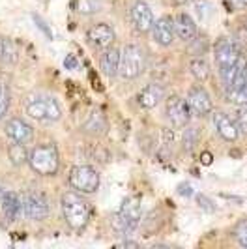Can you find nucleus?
Here are the masks:
<instances>
[{
  "label": "nucleus",
  "instance_id": "obj_1",
  "mask_svg": "<svg viewBox=\"0 0 247 249\" xmlns=\"http://www.w3.org/2000/svg\"><path fill=\"white\" fill-rule=\"evenodd\" d=\"M62 213H64V219L70 229L73 231H83L90 221V213L92 208L88 204V200L85 197H81L79 191H68L64 193L60 199Z\"/></svg>",
  "mask_w": 247,
  "mask_h": 249
},
{
  "label": "nucleus",
  "instance_id": "obj_2",
  "mask_svg": "<svg viewBox=\"0 0 247 249\" xmlns=\"http://www.w3.org/2000/svg\"><path fill=\"white\" fill-rule=\"evenodd\" d=\"M213 58H215V64H217V70H219L225 87L230 85L232 75L236 71V64L242 58L240 47L229 37H219L213 45Z\"/></svg>",
  "mask_w": 247,
  "mask_h": 249
},
{
  "label": "nucleus",
  "instance_id": "obj_3",
  "mask_svg": "<svg viewBox=\"0 0 247 249\" xmlns=\"http://www.w3.org/2000/svg\"><path fill=\"white\" fill-rule=\"evenodd\" d=\"M28 165L37 175L54 176L58 173V167H60V158H58L56 146L51 142L37 144L36 148L28 154Z\"/></svg>",
  "mask_w": 247,
  "mask_h": 249
},
{
  "label": "nucleus",
  "instance_id": "obj_4",
  "mask_svg": "<svg viewBox=\"0 0 247 249\" xmlns=\"http://www.w3.org/2000/svg\"><path fill=\"white\" fill-rule=\"evenodd\" d=\"M141 221V200L129 197L122 202L120 210L112 217V231L116 236H129L135 232Z\"/></svg>",
  "mask_w": 247,
  "mask_h": 249
},
{
  "label": "nucleus",
  "instance_id": "obj_5",
  "mask_svg": "<svg viewBox=\"0 0 247 249\" xmlns=\"http://www.w3.org/2000/svg\"><path fill=\"white\" fill-rule=\"evenodd\" d=\"M26 114L36 122L49 124L62 118V107L53 96H34L26 101Z\"/></svg>",
  "mask_w": 247,
  "mask_h": 249
},
{
  "label": "nucleus",
  "instance_id": "obj_6",
  "mask_svg": "<svg viewBox=\"0 0 247 249\" xmlns=\"http://www.w3.org/2000/svg\"><path fill=\"white\" fill-rule=\"evenodd\" d=\"M146 68V53L141 45L137 43H127L122 49V56H120V70L118 73L122 79H137L139 75L144 71Z\"/></svg>",
  "mask_w": 247,
  "mask_h": 249
},
{
  "label": "nucleus",
  "instance_id": "obj_7",
  "mask_svg": "<svg viewBox=\"0 0 247 249\" xmlns=\"http://www.w3.org/2000/svg\"><path fill=\"white\" fill-rule=\"evenodd\" d=\"M70 186L81 195H92L99 187V173L90 165H77L70 173Z\"/></svg>",
  "mask_w": 247,
  "mask_h": 249
},
{
  "label": "nucleus",
  "instance_id": "obj_8",
  "mask_svg": "<svg viewBox=\"0 0 247 249\" xmlns=\"http://www.w3.org/2000/svg\"><path fill=\"white\" fill-rule=\"evenodd\" d=\"M165 114L174 129H184L189 124L193 112L187 105V100L180 98V96H171L165 105Z\"/></svg>",
  "mask_w": 247,
  "mask_h": 249
},
{
  "label": "nucleus",
  "instance_id": "obj_9",
  "mask_svg": "<svg viewBox=\"0 0 247 249\" xmlns=\"http://www.w3.org/2000/svg\"><path fill=\"white\" fill-rule=\"evenodd\" d=\"M23 210L25 215L32 221H39L45 219L51 212V202L49 199L39 193V191H28L23 199Z\"/></svg>",
  "mask_w": 247,
  "mask_h": 249
},
{
  "label": "nucleus",
  "instance_id": "obj_10",
  "mask_svg": "<svg viewBox=\"0 0 247 249\" xmlns=\"http://www.w3.org/2000/svg\"><path fill=\"white\" fill-rule=\"evenodd\" d=\"M187 105H189L191 112L195 116H200V118L202 116H208L213 111V103H212L210 94L206 92V88L198 87V85L189 90V94H187Z\"/></svg>",
  "mask_w": 247,
  "mask_h": 249
},
{
  "label": "nucleus",
  "instance_id": "obj_11",
  "mask_svg": "<svg viewBox=\"0 0 247 249\" xmlns=\"http://www.w3.org/2000/svg\"><path fill=\"white\" fill-rule=\"evenodd\" d=\"M131 23L133 28L141 34H148L154 26V13L150 10V6L144 0H137L135 4L131 6Z\"/></svg>",
  "mask_w": 247,
  "mask_h": 249
},
{
  "label": "nucleus",
  "instance_id": "obj_12",
  "mask_svg": "<svg viewBox=\"0 0 247 249\" xmlns=\"http://www.w3.org/2000/svg\"><path fill=\"white\" fill-rule=\"evenodd\" d=\"M4 131L15 142H25L26 144L34 139V127L28 124L25 118H19V116L10 118L4 125Z\"/></svg>",
  "mask_w": 247,
  "mask_h": 249
},
{
  "label": "nucleus",
  "instance_id": "obj_13",
  "mask_svg": "<svg viewBox=\"0 0 247 249\" xmlns=\"http://www.w3.org/2000/svg\"><path fill=\"white\" fill-rule=\"evenodd\" d=\"M152 34H154V39L156 43L161 45V47H169L173 45L174 41V19L169 17V15H163L158 21H154V26H152Z\"/></svg>",
  "mask_w": 247,
  "mask_h": 249
},
{
  "label": "nucleus",
  "instance_id": "obj_14",
  "mask_svg": "<svg viewBox=\"0 0 247 249\" xmlns=\"http://www.w3.org/2000/svg\"><path fill=\"white\" fill-rule=\"evenodd\" d=\"M88 41L98 47V49H107L112 41L116 39V34H114V28L107 23H98V25L90 26L87 32Z\"/></svg>",
  "mask_w": 247,
  "mask_h": 249
},
{
  "label": "nucleus",
  "instance_id": "obj_15",
  "mask_svg": "<svg viewBox=\"0 0 247 249\" xmlns=\"http://www.w3.org/2000/svg\"><path fill=\"white\" fill-rule=\"evenodd\" d=\"M213 127H215L217 135L227 142H234L240 137V129L236 125V120H232L227 112H215L213 114Z\"/></svg>",
  "mask_w": 247,
  "mask_h": 249
},
{
  "label": "nucleus",
  "instance_id": "obj_16",
  "mask_svg": "<svg viewBox=\"0 0 247 249\" xmlns=\"http://www.w3.org/2000/svg\"><path fill=\"white\" fill-rule=\"evenodd\" d=\"M161 100H165V87L159 83H150L142 88L137 96V101L142 109H154L161 103Z\"/></svg>",
  "mask_w": 247,
  "mask_h": 249
},
{
  "label": "nucleus",
  "instance_id": "obj_17",
  "mask_svg": "<svg viewBox=\"0 0 247 249\" xmlns=\"http://www.w3.org/2000/svg\"><path fill=\"white\" fill-rule=\"evenodd\" d=\"M174 36L182 41H189L197 36V23L189 13H178L174 17Z\"/></svg>",
  "mask_w": 247,
  "mask_h": 249
},
{
  "label": "nucleus",
  "instance_id": "obj_18",
  "mask_svg": "<svg viewBox=\"0 0 247 249\" xmlns=\"http://www.w3.org/2000/svg\"><path fill=\"white\" fill-rule=\"evenodd\" d=\"M120 56H122V51L116 49V47H107V49L103 51V54L99 58V68H101V71L107 75V77L118 75Z\"/></svg>",
  "mask_w": 247,
  "mask_h": 249
},
{
  "label": "nucleus",
  "instance_id": "obj_19",
  "mask_svg": "<svg viewBox=\"0 0 247 249\" xmlns=\"http://www.w3.org/2000/svg\"><path fill=\"white\" fill-rule=\"evenodd\" d=\"M23 210V200L17 193L13 191H4L2 195V215L8 221H15L19 217V213Z\"/></svg>",
  "mask_w": 247,
  "mask_h": 249
},
{
  "label": "nucleus",
  "instance_id": "obj_20",
  "mask_svg": "<svg viewBox=\"0 0 247 249\" xmlns=\"http://www.w3.org/2000/svg\"><path fill=\"white\" fill-rule=\"evenodd\" d=\"M189 70H191V75L197 79L198 83H204V81H206V79L210 77V73H212L210 64H208V60H206L204 56H195V58L191 60Z\"/></svg>",
  "mask_w": 247,
  "mask_h": 249
},
{
  "label": "nucleus",
  "instance_id": "obj_21",
  "mask_svg": "<svg viewBox=\"0 0 247 249\" xmlns=\"http://www.w3.org/2000/svg\"><path fill=\"white\" fill-rule=\"evenodd\" d=\"M83 129L88 131V133H103L105 129H107V120H105V116L101 114V112H92L90 116H88V120L85 122L83 125Z\"/></svg>",
  "mask_w": 247,
  "mask_h": 249
},
{
  "label": "nucleus",
  "instance_id": "obj_22",
  "mask_svg": "<svg viewBox=\"0 0 247 249\" xmlns=\"http://www.w3.org/2000/svg\"><path fill=\"white\" fill-rule=\"evenodd\" d=\"M8 158L12 160V163L15 167H21V165H25L28 161V152L25 148V142H15L13 141V144L8 146Z\"/></svg>",
  "mask_w": 247,
  "mask_h": 249
},
{
  "label": "nucleus",
  "instance_id": "obj_23",
  "mask_svg": "<svg viewBox=\"0 0 247 249\" xmlns=\"http://www.w3.org/2000/svg\"><path fill=\"white\" fill-rule=\"evenodd\" d=\"M17 60V51L8 37L0 36V64H13Z\"/></svg>",
  "mask_w": 247,
  "mask_h": 249
},
{
  "label": "nucleus",
  "instance_id": "obj_24",
  "mask_svg": "<svg viewBox=\"0 0 247 249\" xmlns=\"http://www.w3.org/2000/svg\"><path fill=\"white\" fill-rule=\"evenodd\" d=\"M101 10L99 0H77V12L81 15H94Z\"/></svg>",
  "mask_w": 247,
  "mask_h": 249
},
{
  "label": "nucleus",
  "instance_id": "obj_25",
  "mask_svg": "<svg viewBox=\"0 0 247 249\" xmlns=\"http://www.w3.org/2000/svg\"><path fill=\"white\" fill-rule=\"evenodd\" d=\"M198 139H200V131H198V127H184V137H182V144H184L185 150H191L195 144L198 142Z\"/></svg>",
  "mask_w": 247,
  "mask_h": 249
},
{
  "label": "nucleus",
  "instance_id": "obj_26",
  "mask_svg": "<svg viewBox=\"0 0 247 249\" xmlns=\"http://www.w3.org/2000/svg\"><path fill=\"white\" fill-rule=\"evenodd\" d=\"M191 41V45H189V53L193 54V56H202L206 51H208V43H206V39L204 37H198V39H189Z\"/></svg>",
  "mask_w": 247,
  "mask_h": 249
},
{
  "label": "nucleus",
  "instance_id": "obj_27",
  "mask_svg": "<svg viewBox=\"0 0 247 249\" xmlns=\"http://www.w3.org/2000/svg\"><path fill=\"white\" fill-rule=\"evenodd\" d=\"M236 125H238L240 133L247 135V105H242L236 111Z\"/></svg>",
  "mask_w": 247,
  "mask_h": 249
},
{
  "label": "nucleus",
  "instance_id": "obj_28",
  "mask_svg": "<svg viewBox=\"0 0 247 249\" xmlns=\"http://www.w3.org/2000/svg\"><path fill=\"white\" fill-rule=\"evenodd\" d=\"M232 234H234L236 242H238L242 248H247V221H242V223L236 225Z\"/></svg>",
  "mask_w": 247,
  "mask_h": 249
},
{
  "label": "nucleus",
  "instance_id": "obj_29",
  "mask_svg": "<svg viewBox=\"0 0 247 249\" xmlns=\"http://www.w3.org/2000/svg\"><path fill=\"white\" fill-rule=\"evenodd\" d=\"M8 107H10V92L4 83H0V118L8 112Z\"/></svg>",
  "mask_w": 247,
  "mask_h": 249
},
{
  "label": "nucleus",
  "instance_id": "obj_30",
  "mask_svg": "<svg viewBox=\"0 0 247 249\" xmlns=\"http://www.w3.org/2000/svg\"><path fill=\"white\" fill-rule=\"evenodd\" d=\"M195 12L198 15V21H206L212 15V6L204 0H198V2H195Z\"/></svg>",
  "mask_w": 247,
  "mask_h": 249
},
{
  "label": "nucleus",
  "instance_id": "obj_31",
  "mask_svg": "<svg viewBox=\"0 0 247 249\" xmlns=\"http://www.w3.org/2000/svg\"><path fill=\"white\" fill-rule=\"evenodd\" d=\"M227 4H229V8L236 12V10H246L247 8V0H227Z\"/></svg>",
  "mask_w": 247,
  "mask_h": 249
},
{
  "label": "nucleus",
  "instance_id": "obj_32",
  "mask_svg": "<svg viewBox=\"0 0 247 249\" xmlns=\"http://www.w3.org/2000/svg\"><path fill=\"white\" fill-rule=\"evenodd\" d=\"M64 68H66V70H77V68H79V60L75 58L73 54H68V56L64 58Z\"/></svg>",
  "mask_w": 247,
  "mask_h": 249
},
{
  "label": "nucleus",
  "instance_id": "obj_33",
  "mask_svg": "<svg viewBox=\"0 0 247 249\" xmlns=\"http://www.w3.org/2000/svg\"><path fill=\"white\" fill-rule=\"evenodd\" d=\"M197 200L200 202V206L204 208V210H208V212H212V210H215V206H213V202H212L208 197H204V195H197Z\"/></svg>",
  "mask_w": 247,
  "mask_h": 249
},
{
  "label": "nucleus",
  "instance_id": "obj_34",
  "mask_svg": "<svg viewBox=\"0 0 247 249\" xmlns=\"http://www.w3.org/2000/svg\"><path fill=\"white\" fill-rule=\"evenodd\" d=\"M116 248H139V242H131V240H124Z\"/></svg>",
  "mask_w": 247,
  "mask_h": 249
},
{
  "label": "nucleus",
  "instance_id": "obj_35",
  "mask_svg": "<svg viewBox=\"0 0 247 249\" xmlns=\"http://www.w3.org/2000/svg\"><path fill=\"white\" fill-rule=\"evenodd\" d=\"M34 19H36L37 21V26H39V28H41V30H43V32H45V34H47V36H51V30L49 28H47V26H45V23H43V21H41V19H39V17H34Z\"/></svg>",
  "mask_w": 247,
  "mask_h": 249
},
{
  "label": "nucleus",
  "instance_id": "obj_36",
  "mask_svg": "<svg viewBox=\"0 0 247 249\" xmlns=\"http://www.w3.org/2000/svg\"><path fill=\"white\" fill-rule=\"evenodd\" d=\"M200 158H202V163H204V165H210L212 160H213L210 152H202V156H200Z\"/></svg>",
  "mask_w": 247,
  "mask_h": 249
},
{
  "label": "nucleus",
  "instance_id": "obj_37",
  "mask_svg": "<svg viewBox=\"0 0 247 249\" xmlns=\"http://www.w3.org/2000/svg\"><path fill=\"white\" fill-rule=\"evenodd\" d=\"M180 193H182V195H189V193H191V191H189V186H187V184H185V186H180Z\"/></svg>",
  "mask_w": 247,
  "mask_h": 249
},
{
  "label": "nucleus",
  "instance_id": "obj_38",
  "mask_svg": "<svg viewBox=\"0 0 247 249\" xmlns=\"http://www.w3.org/2000/svg\"><path fill=\"white\" fill-rule=\"evenodd\" d=\"M176 4H185V2H189V0H174Z\"/></svg>",
  "mask_w": 247,
  "mask_h": 249
},
{
  "label": "nucleus",
  "instance_id": "obj_39",
  "mask_svg": "<svg viewBox=\"0 0 247 249\" xmlns=\"http://www.w3.org/2000/svg\"><path fill=\"white\" fill-rule=\"evenodd\" d=\"M2 195H4V189L0 187V200H2Z\"/></svg>",
  "mask_w": 247,
  "mask_h": 249
}]
</instances>
